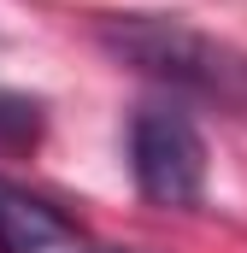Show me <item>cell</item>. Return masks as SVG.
<instances>
[{"mask_svg": "<svg viewBox=\"0 0 247 253\" xmlns=\"http://www.w3.org/2000/svg\"><path fill=\"white\" fill-rule=\"evenodd\" d=\"M36 135H41V100L0 88V147H30Z\"/></svg>", "mask_w": 247, "mask_h": 253, "instance_id": "cell-4", "label": "cell"}, {"mask_svg": "<svg viewBox=\"0 0 247 253\" xmlns=\"http://www.w3.org/2000/svg\"><path fill=\"white\" fill-rule=\"evenodd\" d=\"M129 177L147 206H200L206 200V135L183 100H147L129 118Z\"/></svg>", "mask_w": 247, "mask_h": 253, "instance_id": "cell-2", "label": "cell"}, {"mask_svg": "<svg viewBox=\"0 0 247 253\" xmlns=\"http://www.w3.org/2000/svg\"><path fill=\"white\" fill-rule=\"evenodd\" d=\"M94 42L135 77H147L183 100L247 112V53H236L230 42L194 30L171 12H112V18H100Z\"/></svg>", "mask_w": 247, "mask_h": 253, "instance_id": "cell-1", "label": "cell"}, {"mask_svg": "<svg viewBox=\"0 0 247 253\" xmlns=\"http://www.w3.org/2000/svg\"><path fill=\"white\" fill-rule=\"evenodd\" d=\"M0 253H112V248H94L59 206L0 177Z\"/></svg>", "mask_w": 247, "mask_h": 253, "instance_id": "cell-3", "label": "cell"}]
</instances>
